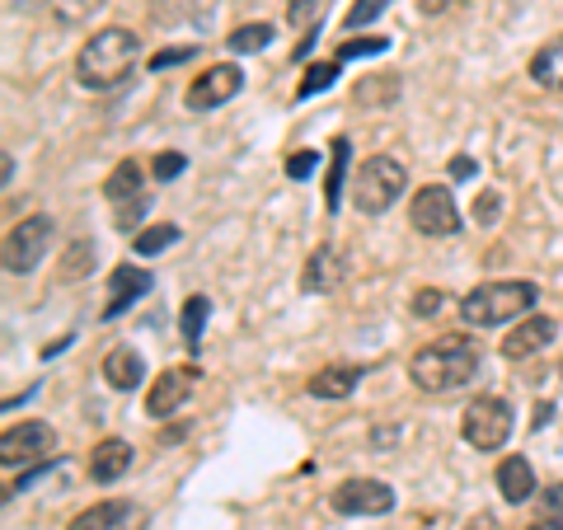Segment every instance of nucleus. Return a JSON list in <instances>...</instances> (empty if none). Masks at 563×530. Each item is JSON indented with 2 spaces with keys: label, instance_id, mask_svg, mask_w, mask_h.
Here are the masks:
<instances>
[{
  "label": "nucleus",
  "instance_id": "1",
  "mask_svg": "<svg viewBox=\"0 0 563 530\" xmlns=\"http://www.w3.org/2000/svg\"><path fill=\"white\" fill-rule=\"evenodd\" d=\"M479 343L465 339V333H446L428 347H418L409 357V376L422 395H451V390H465V385L479 376Z\"/></svg>",
  "mask_w": 563,
  "mask_h": 530
},
{
  "label": "nucleus",
  "instance_id": "2",
  "mask_svg": "<svg viewBox=\"0 0 563 530\" xmlns=\"http://www.w3.org/2000/svg\"><path fill=\"white\" fill-rule=\"evenodd\" d=\"M136 57H141V38L132 29H99L76 52V80L85 90H113L136 70Z\"/></svg>",
  "mask_w": 563,
  "mask_h": 530
},
{
  "label": "nucleus",
  "instance_id": "3",
  "mask_svg": "<svg viewBox=\"0 0 563 530\" xmlns=\"http://www.w3.org/2000/svg\"><path fill=\"white\" fill-rule=\"evenodd\" d=\"M540 300V287L536 281H484L474 287L465 300H461V320L470 329H498V324H512V320H526Z\"/></svg>",
  "mask_w": 563,
  "mask_h": 530
},
{
  "label": "nucleus",
  "instance_id": "4",
  "mask_svg": "<svg viewBox=\"0 0 563 530\" xmlns=\"http://www.w3.org/2000/svg\"><path fill=\"white\" fill-rule=\"evenodd\" d=\"M347 188H352V202H357L362 217H385V211L404 198V188H409V169H404L395 155H372V161L357 165Z\"/></svg>",
  "mask_w": 563,
  "mask_h": 530
},
{
  "label": "nucleus",
  "instance_id": "5",
  "mask_svg": "<svg viewBox=\"0 0 563 530\" xmlns=\"http://www.w3.org/2000/svg\"><path fill=\"white\" fill-rule=\"evenodd\" d=\"M512 432H517V409L503 395L470 399V409L461 413V437L474 451H503Z\"/></svg>",
  "mask_w": 563,
  "mask_h": 530
},
{
  "label": "nucleus",
  "instance_id": "6",
  "mask_svg": "<svg viewBox=\"0 0 563 530\" xmlns=\"http://www.w3.org/2000/svg\"><path fill=\"white\" fill-rule=\"evenodd\" d=\"M409 221H413V231H418V235L446 240V235L461 231V207H455V198H451V188H446V184H428V188H418V192H413Z\"/></svg>",
  "mask_w": 563,
  "mask_h": 530
},
{
  "label": "nucleus",
  "instance_id": "7",
  "mask_svg": "<svg viewBox=\"0 0 563 530\" xmlns=\"http://www.w3.org/2000/svg\"><path fill=\"white\" fill-rule=\"evenodd\" d=\"M47 244H52V217H24L5 235V268L29 277L47 258Z\"/></svg>",
  "mask_w": 563,
  "mask_h": 530
},
{
  "label": "nucleus",
  "instance_id": "8",
  "mask_svg": "<svg viewBox=\"0 0 563 530\" xmlns=\"http://www.w3.org/2000/svg\"><path fill=\"white\" fill-rule=\"evenodd\" d=\"M329 503L339 517H385L395 511V488L380 479H347L329 493Z\"/></svg>",
  "mask_w": 563,
  "mask_h": 530
},
{
  "label": "nucleus",
  "instance_id": "9",
  "mask_svg": "<svg viewBox=\"0 0 563 530\" xmlns=\"http://www.w3.org/2000/svg\"><path fill=\"white\" fill-rule=\"evenodd\" d=\"M244 90V70L240 66H211L207 76H198L188 85V109L192 113H207V109H221V103H231L235 95Z\"/></svg>",
  "mask_w": 563,
  "mask_h": 530
},
{
  "label": "nucleus",
  "instance_id": "10",
  "mask_svg": "<svg viewBox=\"0 0 563 530\" xmlns=\"http://www.w3.org/2000/svg\"><path fill=\"white\" fill-rule=\"evenodd\" d=\"M57 451V432L47 422H20L0 437V461L5 465H24V461H47Z\"/></svg>",
  "mask_w": 563,
  "mask_h": 530
},
{
  "label": "nucleus",
  "instance_id": "11",
  "mask_svg": "<svg viewBox=\"0 0 563 530\" xmlns=\"http://www.w3.org/2000/svg\"><path fill=\"white\" fill-rule=\"evenodd\" d=\"M559 339V324L550 320V314H526L521 324L507 329V339H503V357L507 362H526V357H536V352H544Z\"/></svg>",
  "mask_w": 563,
  "mask_h": 530
},
{
  "label": "nucleus",
  "instance_id": "12",
  "mask_svg": "<svg viewBox=\"0 0 563 530\" xmlns=\"http://www.w3.org/2000/svg\"><path fill=\"white\" fill-rule=\"evenodd\" d=\"M192 385H198V371H192V366H169L165 376L151 385V395H146V413H151V418H169V413H179V409H184V399L192 395Z\"/></svg>",
  "mask_w": 563,
  "mask_h": 530
},
{
  "label": "nucleus",
  "instance_id": "13",
  "mask_svg": "<svg viewBox=\"0 0 563 530\" xmlns=\"http://www.w3.org/2000/svg\"><path fill=\"white\" fill-rule=\"evenodd\" d=\"M155 287V277L146 268H136V263H122V268H113L109 277V306H103V320H118V314H128L132 300H141Z\"/></svg>",
  "mask_w": 563,
  "mask_h": 530
},
{
  "label": "nucleus",
  "instance_id": "14",
  "mask_svg": "<svg viewBox=\"0 0 563 530\" xmlns=\"http://www.w3.org/2000/svg\"><path fill=\"white\" fill-rule=\"evenodd\" d=\"M536 470L526 455H507V461L498 465V493H503V503L507 507H521V503H531L536 498Z\"/></svg>",
  "mask_w": 563,
  "mask_h": 530
},
{
  "label": "nucleus",
  "instance_id": "15",
  "mask_svg": "<svg viewBox=\"0 0 563 530\" xmlns=\"http://www.w3.org/2000/svg\"><path fill=\"white\" fill-rule=\"evenodd\" d=\"M128 470H132V446H128V441H122V437L99 441L95 455H90V479L95 484H118Z\"/></svg>",
  "mask_w": 563,
  "mask_h": 530
},
{
  "label": "nucleus",
  "instance_id": "16",
  "mask_svg": "<svg viewBox=\"0 0 563 530\" xmlns=\"http://www.w3.org/2000/svg\"><path fill=\"white\" fill-rule=\"evenodd\" d=\"M99 371H103V380H109L113 390L128 395V390H136V385L146 380V357H141L136 347H113L109 357H103Z\"/></svg>",
  "mask_w": 563,
  "mask_h": 530
},
{
  "label": "nucleus",
  "instance_id": "17",
  "mask_svg": "<svg viewBox=\"0 0 563 530\" xmlns=\"http://www.w3.org/2000/svg\"><path fill=\"white\" fill-rule=\"evenodd\" d=\"M343 281V258L339 250H329V244H320L310 258H306V273H301V291H333Z\"/></svg>",
  "mask_w": 563,
  "mask_h": 530
},
{
  "label": "nucleus",
  "instance_id": "18",
  "mask_svg": "<svg viewBox=\"0 0 563 530\" xmlns=\"http://www.w3.org/2000/svg\"><path fill=\"white\" fill-rule=\"evenodd\" d=\"M362 376H366L362 366H324V371H314V376L306 380V390L314 399H347L362 385Z\"/></svg>",
  "mask_w": 563,
  "mask_h": 530
},
{
  "label": "nucleus",
  "instance_id": "19",
  "mask_svg": "<svg viewBox=\"0 0 563 530\" xmlns=\"http://www.w3.org/2000/svg\"><path fill=\"white\" fill-rule=\"evenodd\" d=\"M136 521V507L132 503H95L90 511H80L70 530H122Z\"/></svg>",
  "mask_w": 563,
  "mask_h": 530
},
{
  "label": "nucleus",
  "instance_id": "20",
  "mask_svg": "<svg viewBox=\"0 0 563 530\" xmlns=\"http://www.w3.org/2000/svg\"><path fill=\"white\" fill-rule=\"evenodd\" d=\"M531 80L540 85V90L563 95V33H559L554 43H544L536 57H531Z\"/></svg>",
  "mask_w": 563,
  "mask_h": 530
},
{
  "label": "nucleus",
  "instance_id": "21",
  "mask_svg": "<svg viewBox=\"0 0 563 530\" xmlns=\"http://www.w3.org/2000/svg\"><path fill=\"white\" fill-rule=\"evenodd\" d=\"M141 179H146V174H141V165H136V161H122V165L109 174V179H103V198H109L113 207L146 198V192H141Z\"/></svg>",
  "mask_w": 563,
  "mask_h": 530
},
{
  "label": "nucleus",
  "instance_id": "22",
  "mask_svg": "<svg viewBox=\"0 0 563 530\" xmlns=\"http://www.w3.org/2000/svg\"><path fill=\"white\" fill-rule=\"evenodd\" d=\"M343 188H347V136H339V141H333V151H329V174H324V202H329V211H339Z\"/></svg>",
  "mask_w": 563,
  "mask_h": 530
},
{
  "label": "nucleus",
  "instance_id": "23",
  "mask_svg": "<svg viewBox=\"0 0 563 530\" xmlns=\"http://www.w3.org/2000/svg\"><path fill=\"white\" fill-rule=\"evenodd\" d=\"M184 240V231L179 225H146V231H136V240H132V254L136 258H155V254H165L169 244H179Z\"/></svg>",
  "mask_w": 563,
  "mask_h": 530
},
{
  "label": "nucleus",
  "instance_id": "24",
  "mask_svg": "<svg viewBox=\"0 0 563 530\" xmlns=\"http://www.w3.org/2000/svg\"><path fill=\"white\" fill-rule=\"evenodd\" d=\"M207 314H211V300H207V296H188V300H184L179 329H184L188 352H198V347H202V324H207Z\"/></svg>",
  "mask_w": 563,
  "mask_h": 530
},
{
  "label": "nucleus",
  "instance_id": "25",
  "mask_svg": "<svg viewBox=\"0 0 563 530\" xmlns=\"http://www.w3.org/2000/svg\"><path fill=\"white\" fill-rule=\"evenodd\" d=\"M95 273V240H76L62 258V281H80Z\"/></svg>",
  "mask_w": 563,
  "mask_h": 530
},
{
  "label": "nucleus",
  "instance_id": "26",
  "mask_svg": "<svg viewBox=\"0 0 563 530\" xmlns=\"http://www.w3.org/2000/svg\"><path fill=\"white\" fill-rule=\"evenodd\" d=\"M225 43H231L235 57H250V52H263V47L273 43V24H240Z\"/></svg>",
  "mask_w": 563,
  "mask_h": 530
},
{
  "label": "nucleus",
  "instance_id": "27",
  "mask_svg": "<svg viewBox=\"0 0 563 530\" xmlns=\"http://www.w3.org/2000/svg\"><path fill=\"white\" fill-rule=\"evenodd\" d=\"M385 99H399V76H376L352 90V103H385Z\"/></svg>",
  "mask_w": 563,
  "mask_h": 530
},
{
  "label": "nucleus",
  "instance_id": "28",
  "mask_svg": "<svg viewBox=\"0 0 563 530\" xmlns=\"http://www.w3.org/2000/svg\"><path fill=\"white\" fill-rule=\"evenodd\" d=\"M339 80V62H324V66H310L306 70V80L296 85V99H314L320 90H329V85Z\"/></svg>",
  "mask_w": 563,
  "mask_h": 530
},
{
  "label": "nucleus",
  "instance_id": "29",
  "mask_svg": "<svg viewBox=\"0 0 563 530\" xmlns=\"http://www.w3.org/2000/svg\"><path fill=\"white\" fill-rule=\"evenodd\" d=\"M385 5H390V0H352V10L343 14V29H352V33H357V29H366L372 20H380V14H385Z\"/></svg>",
  "mask_w": 563,
  "mask_h": 530
},
{
  "label": "nucleus",
  "instance_id": "30",
  "mask_svg": "<svg viewBox=\"0 0 563 530\" xmlns=\"http://www.w3.org/2000/svg\"><path fill=\"white\" fill-rule=\"evenodd\" d=\"M287 20L296 29H314L324 20V0H287Z\"/></svg>",
  "mask_w": 563,
  "mask_h": 530
},
{
  "label": "nucleus",
  "instance_id": "31",
  "mask_svg": "<svg viewBox=\"0 0 563 530\" xmlns=\"http://www.w3.org/2000/svg\"><path fill=\"white\" fill-rule=\"evenodd\" d=\"M380 52H390V38H347L339 47V62H352V57H380Z\"/></svg>",
  "mask_w": 563,
  "mask_h": 530
},
{
  "label": "nucleus",
  "instance_id": "32",
  "mask_svg": "<svg viewBox=\"0 0 563 530\" xmlns=\"http://www.w3.org/2000/svg\"><path fill=\"white\" fill-rule=\"evenodd\" d=\"M314 169H320V151H301V155H291L287 161V179L301 184V179H310Z\"/></svg>",
  "mask_w": 563,
  "mask_h": 530
},
{
  "label": "nucleus",
  "instance_id": "33",
  "mask_svg": "<svg viewBox=\"0 0 563 530\" xmlns=\"http://www.w3.org/2000/svg\"><path fill=\"white\" fill-rule=\"evenodd\" d=\"M188 169V161H184V155L179 151H165V155H155V179H179V174Z\"/></svg>",
  "mask_w": 563,
  "mask_h": 530
},
{
  "label": "nucleus",
  "instance_id": "34",
  "mask_svg": "<svg viewBox=\"0 0 563 530\" xmlns=\"http://www.w3.org/2000/svg\"><path fill=\"white\" fill-rule=\"evenodd\" d=\"M442 291H437V287H428V291H418L413 296V314H418V320H428V314H437V310H442Z\"/></svg>",
  "mask_w": 563,
  "mask_h": 530
},
{
  "label": "nucleus",
  "instance_id": "35",
  "mask_svg": "<svg viewBox=\"0 0 563 530\" xmlns=\"http://www.w3.org/2000/svg\"><path fill=\"white\" fill-rule=\"evenodd\" d=\"M192 57V47H165V52H155L151 57V70H169V66H179Z\"/></svg>",
  "mask_w": 563,
  "mask_h": 530
},
{
  "label": "nucleus",
  "instance_id": "36",
  "mask_svg": "<svg viewBox=\"0 0 563 530\" xmlns=\"http://www.w3.org/2000/svg\"><path fill=\"white\" fill-rule=\"evenodd\" d=\"M141 211H146V198H136V202H122V207H118V231H132V225L141 221Z\"/></svg>",
  "mask_w": 563,
  "mask_h": 530
},
{
  "label": "nucleus",
  "instance_id": "37",
  "mask_svg": "<svg viewBox=\"0 0 563 530\" xmlns=\"http://www.w3.org/2000/svg\"><path fill=\"white\" fill-rule=\"evenodd\" d=\"M474 217H479L484 225H488L493 217H498V192H484V198H479V207H474Z\"/></svg>",
  "mask_w": 563,
  "mask_h": 530
},
{
  "label": "nucleus",
  "instance_id": "38",
  "mask_svg": "<svg viewBox=\"0 0 563 530\" xmlns=\"http://www.w3.org/2000/svg\"><path fill=\"white\" fill-rule=\"evenodd\" d=\"M474 174H479V165H474L470 155H455L451 161V179H474Z\"/></svg>",
  "mask_w": 563,
  "mask_h": 530
},
{
  "label": "nucleus",
  "instance_id": "39",
  "mask_svg": "<svg viewBox=\"0 0 563 530\" xmlns=\"http://www.w3.org/2000/svg\"><path fill=\"white\" fill-rule=\"evenodd\" d=\"M544 511H563V479L544 488Z\"/></svg>",
  "mask_w": 563,
  "mask_h": 530
},
{
  "label": "nucleus",
  "instance_id": "40",
  "mask_svg": "<svg viewBox=\"0 0 563 530\" xmlns=\"http://www.w3.org/2000/svg\"><path fill=\"white\" fill-rule=\"evenodd\" d=\"M531 530H563V511H540Z\"/></svg>",
  "mask_w": 563,
  "mask_h": 530
},
{
  "label": "nucleus",
  "instance_id": "41",
  "mask_svg": "<svg viewBox=\"0 0 563 530\" xmlns=\"http://www.w3.org/2000/svg\"><path fill=\"white\" fill-rule=\"evenodd\" d=\"M550 418H554V404H550V399H540V404H536V428H544Z\"/></svg>",
  "mask_w": 563,
  "mask_h": 530
},
{
  "label": "nucleus",
  "instance_id": "42",
  "mask_svg": "<svg viewBox=\"0 0 563 530\" xmlns=\"http://www.w3.org/2000/svg\"><path fill=\"white\" fill-rule=\"evenodd\" d=\"M24 5H38V0H24Z\"/></svg>",
  "mask_w": 563,
  "mask_h": 530
},
{
  "label": "nucleus",
  "instance_id": "43",
  "mask_svg": "<svg viewBox=\"0 0 563 530\" xmlns=\"http://www.w3.org/2000/svg\"><path fill=\"white\" fill-rule=\"evenodd\" d=\"M559 376H563V366H559Z\"/></svg>",
  "mask_w": 563,
  "mask_h": 530
}]
</instances>
